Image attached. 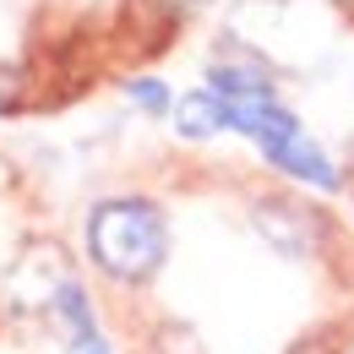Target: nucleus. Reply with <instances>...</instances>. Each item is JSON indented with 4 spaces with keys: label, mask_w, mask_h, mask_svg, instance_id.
<instances>
[{
    "label": "nucleus",
    "mask_w": 354,
    "mask_h": 354,
    "mask_svg": "<svg viewBox=\"0 0 354 354\" xmlns=\"http://www.w3.org/2000/svg\"><path fill=\"white\" fill-rule=\"evenodd\" d=\"M88 257L115 283H147L169 257V223L147 196H109L88 213Z\"/></svg>",
    "instance_id": "obj_1"
},
{
    "label": "nucleus",
    "mask_w": 354,
    "mask_h": 354,
    "mask_svg": "<svg viewBox=\"0 0 354 354\" xmlns=\"http://www.w3.org/2000/svg\"><path fill=\"white\" fill-rule=\"evenodd\" d=\"M126 93H131V98L147 109V115H169V109H175V98H169V88H164L158 77H136Z\"/></svg>",
    "instance_id": "obj_6"
},
{
    "label": "nucleus",
    "mask_w": 354,
    "mask_h": 354,
    "mask_svg": "<svg viewBox=\"0 0 354 354\" xmlns=\"http://www.w3.org/2000/svg\"><path fill=\"white\" fill-rule=\"evenodd\" d=\"M338 6H354V0H338Z\"/></svg>",
    "instance_id": "obj_10"
},
{
    "label": "nucleus",
    "mask_w": 354,
    "mask_h": 354,
    "mask_svg": "<svg viewBox=\"0 0 354 354\" xmlns=\"http://www.w3.org/2000/svg\"><path fill=\"white\" fill-rule=\"evenodd\" d=\"M17 88H22V77H17L11 66H0V109H11V104H17Z\"/></svg>",
    "instance_id": "obj_7"
},
{
    "label": "nucleus",
    "mask_w": 354,
    "mask_h": 354,
    "mask_svg": "<svg viewBox=\"0 0 354 354\" xmlns=\"http://www.w3.org/2000/svg\"><path fill=\"white\" fill-rule=\"evenodd\" d=\"M158 6H169V11H196V6H207V0H158Z\"/></svg>",
    "instance_id": "obj_8"
},
{
    "label": "nucleus",
    "mask_w": 354,
    "mask_h": 354,
    "mask_svg": "<svg viewBox=\"0 0 354 354\" xmlns=\"http://www.w3.org/2000/svg\"><path fill=\"white\" fill-rule=\"evenodd\" d=\"M175 131L185 142H213L218 131H229V104L213 88L185 93V98H175Z\"/></svg>",
    "instance_id": "obj_5"
},
{
    "label": "nucleus",
    "mask_w": 354,
    "mask_h": 354,
    "mask_svg": "<svg viewBox=\"0 0 354 354\" xmlns=\"http://www.w3.org/2000/svg\"><path fill=\"white\" fill-rule=\"evenodd\" d=\"M251 223H257V234H262L272 251H283V257H310L316 245H322V218H316V207L306 202H295V196H267L251 207Z\"/></svg>",
    "instance_id": "obj_2"
},
{
    "label": "nucleus",
    "mask_w": 354,
    "mask_h": 354,
    "mask_svg": "<svg viewBox=\"0 0 354 354\" xmlns=\"http://www.w3.org/2000/svg\"><path fill=\"white\" fill-rule=\"evenodd\" d=\"M267 164L272 169H283L289 180H300V185H310V191H344V169L327 158V147L322 142H310L306 131L283 136L272 153H267Z\"/></svg>",
    "instance_id": "obj_3"
},
{
    "label": "nucleus",
    "mask_w": 354,
    "mask_h": 354,
    "mask_svg": "<svg viewBox=\"0 0 354 354\" xmlns=\"http://www.w3.org/2000/svg\"><path fill=\"white\" fill-rule=\"evenodd\" d=\"M349 180H354V147H349Z\"/></svg>",
    "instance_id": "obj_9"
},
{
    "label": "nucleus",
    "mask_w": 354,
    "mask_h": 354,
    "mask_svg": "<svg viewBox=\"0 0 354 354\" xmlns=\"http://www.w3.org/2000/svg\"><path fill=\"white\" fill-rule=\"evenodd\" d=\"M55 316L66 322L77 354H115L104 344V333H98V322H93V306H88V289H82L77 278H60V283H55Z\"/></svg>",
    "instance_id": "obj_4"
}]
</instances>
